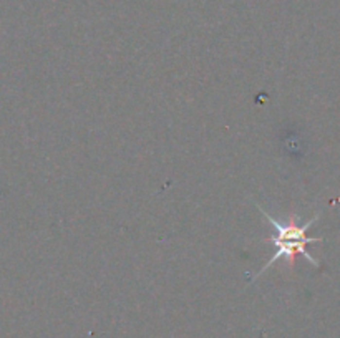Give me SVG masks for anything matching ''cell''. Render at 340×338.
Masks as SVG:
<instances>
[{"mask_svg":"<svg viewBox=\"0 0 340 338\" xmlns=\"http://www.w3.org/2000/svg\"><path fill=\"white\" fill-rule=\"evenodd\" d=\"M256 206H257L259 211H261V214L267 219V222L270 224V227L274 229V236L267 237L266 242L272 244L274 247H276V252L272 254V257L269 259V262H267L266 265H262V269L257 272V275H254L252 280H256L257 277H261L262 272H266L270 265H274L277 260H281L282 257L289 260L290 265H292L295 254H301V255L305 257L310 264L315 265V267H319L317 259H314V257L310 255V254L307 252V249H305L307 244L321 242V240H322L321 237H309V236H307L309 227L315 222V220H317L319 216H314L312 219L307 220L305 224H299V217L297 216H292L289 220L282 222V220L276 219V217H272L267 211H264V209L259 206V204H256Z\"/></svg>","mask_w":340,"mask_h":338,"instance_id":"cell-1","label":"cell"}]
</instances>
